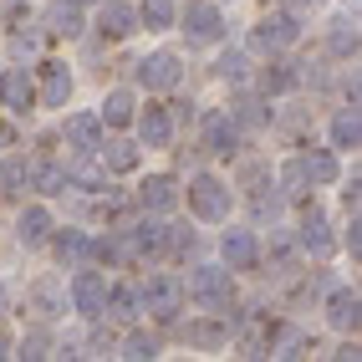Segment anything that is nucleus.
Masks as SVG:
<instances>
[{
	"label": "nucleus",
	"instance_id": "obj_31",
	"mask_svg": "<svg viewBox=\"0 0 362 362\" xmlns=\"http://www.w3.org/2000/svg\"><path fill=\"white\" fill-rule=\"evenodd\" d=\"M87 250H92V245H87L82 230H62V235H57V255H62V260H82Z\"/></svg>",
	"mask_w": 362,
	"mask_h": 362
},
{
	"label": "nucleus",
	"instance_id": "obj_28",
	"mask_svg": "<svg viewBox=\"0 0 362 362\" xmlns=\"http://www.w3.org/2000/svg\"><path fill=\"white\" fill-rule=\"evenodd\" d=\"M260 87L265 92H291L296 87V66L291 62H271V66L260 71Z\"/></svg>",
	"mask_w": 362,
	"mask_h": 362
},
{
	"label": "nucleus",
	"instance_id": "obj_22",
	"mask_svg": "<svg viewBox=\"0 0 362 362\" xmlns=\"http://www.w3.org/2000/svg\"><path fill=\"white\" fill-rule=\"evenodd\" d=\"M301 168H306L311 184H337V174H342V168H337V158H332L327 148H311V153L301 158Z\"/></svg>",
	"mask_w": 362,
	"mask_h": 362
},
{
	"label": "nucleus",
	"instance_id": "obj_7",
	"mask_svg": "<svg viewBox=\"0 0 362 362\" xmlns=\"http://www.w3.org/2000/svg\"><path fill=\"white\" fill-rule=\"evenodd\" d=\"M103 301H107V281L98 271H77V281H71V306H77L82 317H103Z\"/></svg>",
	"mask_w": 362,
	"mask_h": 362
},
{
	"label": "nucleus",
	"instance_id": "obj_9",
	"mask_svg": "<svg viewBox=\"0 0 362 362\" xmlns=\"http://www.w3.org/2000/svg\"><path fill=\"white\" fill-rule=\"evenodd\" d=\"M66 143H71L77 153H98V148H103V117L71 112V117H66Z\"/></svg>",
	"mask_w": 362,
	"mask_h": 362
},
{
	"label": "nucleus",
	"instance_id": "obj_19",
	"mask_svg": "<svg viewBox=\"0 0 362 362\" xmlns=\"http://www.w3.org/2000/svg\"><path fill=\"white\" fill-rule=\"evenodd\" d=\"M138 21H143L148 31H168V26L179 21V6H174V0H143V6H138Z\"/></svg>",
	"mask_w": 362,
	"mask_h": 362
},
{
	"label": "nucleus",
	"instance_id": "obj_20",
	"mask_svg": "<svg viewBox=\"0 0 362 362\" xmlns=\"http://www.w3.org/2000/svg\"><path fill=\"white\" fill-rule=\"evenodd\" d=\"M0 92H6V103H11L16 112H26L31 98H36V87H31L26 71H6V77H0Z\"/></svg>",
	"mask_w": 362,
	"mask_h": 362
},
{
	"label": "nucleus",
	"instance_id": "obj_11",
	"mask_svg": "<svg viewBox=\"0 0 362 362\" xmlns=\"http://www.w3.org/2000/svg\"><path fill=\"white\" fill-rule=\"evenodd\" d=\"M301 250H311L317 260H327L332 250H337V240H332V225L317 214V204L306 209V220H301Z\"/></svg>",
	"mask_w": 362,
	"mask_h": 362
},
{
	"label": "nucleus",
	"instance_id": "obj_29",
	"mask_svg": "<svg viewBox=\"0 0 362 362\" xmlns=\"http://www.w3.org/2000/svg\"><path fill=\"white\" fill-rule=\"evenodd\" d=\"M189 342H194V347H225L230 327L225 322H194V327H189Z\"/></svg>",
	"mask_w": 362,
	"mask_h": 362
},
{
	"label": "nucleus",
	"instance_id": "obj_41",
	"mask_svg": "<svg viewBox=\"0 0 362 362\" xmlns=\"http://www.w3.org/2000/svg\"><path fill=\"white\" fill-rule=\"evenodd\" d=\"M347 250H352V255L362 250V225H357V220H352V230H347Z\"/></svg>",
	"mask_w": 362,
	"mask_h": 362
},
{
	"label": "nucleus",
	"instance_id": "obj_1",
	"mask_svg": "<svg viewBox=\"0 0 362 362\" xmlns=\"http://www.w3.org/2000/svg\"><path fill=\"white\" fill-rule=\"evenodd\" d=\"M184 296H194L204 311H230L235 306V281H230V271H220V265H194Z\"/></svg>",
	"mask_w": 362,
	"mask_h": 362
},
{
	"label": "nucleus",
	"instance_id": "obj_2",
	"mask_svg": "<svg viewBox=\"0 0 362 362\" xmlns=\"http://www.w3.org/2000/svg\"><path fill=\"white\" fill-rule=\"evenodd\" d=\"M189 209L199 214V220L209 225H220L225 214H230V189L214 179V174H199V179H189Z\"/></svg>",
	"mask_w": 362,
	"mask_h": 362
},
{
	"label": "nucleus",
	"instance_id": "obj_21",
	"mask_svg": "<svg viewBox=\"0 0 362 362\" xmlns=\"http://www.w3.org/2000/svg\"><path fill=\"white\" fill-rule=\"evenodd\" d=\"M332 143L337 148H357L362 143V123H357V107H342L332 117Z\"/></svg>",
	"mask_w": 362,
	"mask_h": 362
},
{
	"label": "nucleus",
	"instance_id": "obj_44",
	"mask_svg": "<svg viewBox=\"0 0 362 362\" xmlns=\"http://www.w3.org/2000/svg\"><path fill=\"white\" fill-rule=\"evenodd\" d=\"M0 311H6V286H0Z\"/></svg>",
	"mask_w": 362,
	"mask_h": 362
},
{
	"label": "nucleus",
	"instance_id": "obj_36",
	"mask_svg": "<svg viewBox=\"0 0 362 362\" xmlns=\"http://www.w3.org/2000/svg\"><path fill=\"white\" fill-rule=\"evenodd\" d=\"M16 357H31V362H36V357H52V342H46V332H31L26 342H21Z\"/></svg>",
	"mask_w": 362,
	"mask_h": 362
},
{
	"label": "nucleus",
	"instance_id": "obj_27",
	"mask_svg": "<svg viewBox=\"0 0 362 362\" xmlns=\"http://www.w3.org/2000/svg\"><path fill=\"white\" fill-rule=\"evenodd\" d=\"M103 311H107V317H117V322H133V317H138V291H128V286H117V291H107Z\"/></svg>",
	"mask_w": 362,
	"mask_h": 362
},
{
	"label": "nucleus",
	"instance_id": "obj_13",
	"mask_svg": "<svg viewBox=\"0 0 362 362\" xmlns=\"http://www.w3.org/2000/svg\"><path fill=\"white\" fill-rule=\"evenodd\" d=\"M66 98H71V71L62 62H41V103L66 107Z\"/></svg>",
	"mask_w": 362,
	"mask_h": 362
},
{
	"label": "nucleus",
	"instance_id": "obj_40",
	"mask_svg": "<svg viewBox=\"0 0 362 362\" xmlns=\"http://www.w3.org/2000/svg\"><path fill=\"white\" fill-rule=\"evenodd\" d=\"M235 117H240V123H250V128H255V123H260V107H255V103H240V112H235Z\"/></svg>",
	"mask_w": 362,
	"mask_h": 362
},
{
	"label": "nucleus",
	"instance_id": "obj_25",
	"mask_svg": "<svg viewBox=\"0 0 362 362\" xmlns=\"http://www.w3.org/2000/svg\"><path fill=\"white\" fill-rule=\"evenodd\" d=\"M133 250L138 255H163L168 250V225H138L133 230Z\"/></svg>",
	"mask_w": 362,
	"mask_h": 362
},
{
	"label": "nucleus",
	"instance_id": "obj_32",
	"mask_svg": "<svg viewBox=\"0 0 362 362\" xmlns=\"http://www.w3.org/2000/svg\"><path fill=\"white\" fill-rule=\"evenodd\" d=\"M52 31H57V36H77V31H82L77 6H57V11H52Z\"/></svg>",
	"mask_w": 362,
	"mask_h": 362
},
{
	"label": "nucleus",
	"instance_id": "obj_3",
	"mask_svg": "<svg viewBox=\"0 0 362 362\" xmlns=\"http://www.w3.org/2000/svg\"><path fill=\"white\" fill-rule=\"evenodd\" d=\"M138 306H143V311H153L158 322L179 317V306H184V281H174V276H153V281L138 291Z\"/></svg>",
	"mask_w": 362,
	"mask_h": 362
},
{
	"label": "nucleus",
	"instance_id": "obj_42",
	"mask_svg": "<svg viewBox=\"0 0 362 362\" xmlns=\"http://www.w3.org/2000/svg\"><path fill=\"white\" fill-rule=\"evenodd\" d=\"M0 148H16V128L11 123H0Z\"/></svg>",
	"mask_w": 362,
	"mask_h": 362
},
{
	"label": "nucleus",
	"instance_id": "obj_15",
	"mask_svg": "<svg viewBox=\"0 0 362 362\" xmlns=\"http://www.w3.org/2000/svg\"><path fill=\"white\" fill-rule=\"evenodd\" d=\"M138 128H143L148 148H168V143H174V117H168V107H148L138 117Z\"/></svg>",
	"mask_w": 362,
	"mask_h": 362
},
{
	"label": "nucleus",
	"instance_id": "obj_10",
	"mask_svg": "<svg viewBox=\"0 0 362 362\" xmlns=\"http://www.w3.org/2000/svg\"><path fill=\"white\" fill-rule=\"evenodd\" d=\"M276 337H281V327L271 322V317H245V332H240V352L245 357H265L276 347Z\"/></svg>",
	"mask_w": 362,
	"mask_h": 362
},
{
	"label": "nucleus",
	"instance_id": "obj_26",
	"mask_svg": "<svg viewBox=\"0 0 362 362\" xmlns=\"http://www.w3.org/2000/svg\"><path fill=\"white\" fill-rule=\"evenodd\" d=\"M103 123H107V128H128V123H133V92H107Z\"/></svg>",
	"mask_w": 362,
	"mask_h": 362
},
{
	"label": "nucleus",
	"instance_id": "obj_17",
	"mask_svg": "<svg viewBox=\"0 0 362 362\" xmlns=\"http://www.w3.org/2000/svg\"><path fill=\"white\" fill-rule=\"evenodd\" d=\"M204 148L209 153H230L235 148V117H225V112L204 117Z\"/></svg>",
	"mask_w": 362,
	"mask_h": 362
},
{
	"label": "nucleus",
	"instance_id": "obj_37",
	"mask_svg": "<svg viewBox=\"0 0 362 362\" xmlns=\"http://www.w3.org/2000/svg\"><path fill=\"white\" fill-rule=\"evenodd\" d=\"M66 179H77V184H87V189H98L107 174H103L98 163H77V168H66Z\"/></svg>",
	"mask_w": 362,
	"mask_h": 362
},
{
	"label": "nucleus",
	"instance_id": "obj_24",
	"mask_svg": "<svg viewBox=\"0 0 362 362\" xmlns=\"http://www.w3.org/2000/svg\"><path fill=\"white\" fill-rule=\"evenodd\" d=\"M98 153H103V163H107V174H133V168H138V148H133V143H123V138L107 143V148H98Z\"/></svg>",
	"mask_w": 362,
	"mask_h": 362
},
{
	"label": "nucleus",
	"instance_id": "obj_18",
	"mask_svg": "<svg viewBox=\"0 0 362 362\" xmlns=\"http://www.w3.org/2000/svg\"><path fill=\"white\" fill-rule=\"evenodd\" d=\"M46 235H52V209H46V204L21 209V245H41Z\"/></svg>",
	"mask_w": 362,
	"mask_h": 362
},
{
	"label": "nucleus",
	"instance_id": "obj_35",
	"mask_svg": "<svg viewBox=\"0 0 362 362\" xmlns=\"http://www.w3.org/2000/svg\"><path fill=\"white\" fill-rule=\"evenodd\" d=\"M214 71H220L225 82H245V57L230 52V57H220V66H214Z\"/></svg>",
	"mask_w": 362,
	"mask_h": 362
},
{
	"label": "nucleus",
	"instance_id": "obj_5",
	"mask_svg": "<svg viewBox=\"0 0 362 362\" xmlns=\"http://www.w3.org/2000/svg\"><path fill=\"white\" fill-rule=\"evenodd\" d=\"M179 77H184V66H179V57H174V52H153V57H143V62H138V82L148 87V92H168V87H179Z\"/></svg>",
	"mask_w": 362,
	"mask_h": 362
},
{
	"label": "nucleus",
	"instance_id": "obj_39",
	"mask_svg": "<svg viewBox=\"0 0 362 362\" xmlns=\"http://www.w3.org/2000/svg\"><path fill=\"white\" fill-rule=\"evenodd\" d=\"M98 260H128V245H117V240H98Z\"/></svg>",
	"mask_w": 362,
	"mask_h": 362
},
{
	"label": "nucleus",
	"instance_id": "obj_14",
	"mask_svg": "<svg viewBox=\"0 0 362 362\" xmlns=\"http://www.w3.org/2000/svg\"><path fill=\"white\" fill-rule=\"evenodd\" d=\"M327 322H332L337 332H357V322H362V301H357V291H332V301H327Z\"/></svg>",
	"mask_w": 362,
	"mask_h": 362
},
{
	"label": "nucleus",
	"instance_id": "obj_23",
	"mask_svg": "<svg viewBox=\"0 0 362 362\" xmlns=\"http://www.w3.org/2000/svg\"><path fill=\"white\" fill-rule=\"evenodd\" d=\"M26 179H31V184L41 189V194H66V184H71L62 163H36V168H31Z\"/></svg>",
	"mask_w": 362,
	"mask_h": 362
},
{
	"label": "nucleus",
	"instance_id": "obj_4",
	"mask_svg": "<svg viewBox=\"0 0 362 362\" xmlns=\"http://www.w3.org/2000/svg\"><path fill=\"white\" fill-rule=\"evenodd\" d=\"M184 31H189V41H194V46H214V41L225 36V16H220V6L194 0V6H189V16H184Z\"/></svg>",
	"mask_w": 362,
	"mask_h": 362
},
{
	"label": "nucleus",
	"instance_id": "obj_16",
	"mask_svg": "<svg viewBox=\"0 0 362 362\" xmlns=\"http://www.w3.org/2000/svg\"><path fill=\"white\" fill-rule=\"evenodd\" d=\"M138 204H143V209H153V214H163V209H174V204H179V189H174V179H163V174H153L148 184L138 189Z\"/></svg>",
	"mask_w": 362,
	"mask_h": 362
},
{
	"label": "nucleus",
	"instance_id": "obj_33",
	"mask_svg": "<svg viewBox=\"0 0 362 362\" xmlns=\"http://www.w3.org/2000/svg\"><path fill=\"white\" fill-rule=\"evenodd\" d=\"M332 52H342V57L357 52V26H352V21H337V26H332Z\"/></svg>",
	"mask_w": 362,
	"mask_h": 362
},
{
	"label": "nucleus",
	"instance_id": "obj_34",
	"mask_svg": "<svg viewBox=\"0 0 362 362\" xmlns=\"http://www.w3.org/2000/svg\"><path fill=\"white\" fill-rule=\"evenodd\" d=\"M123 357H133V362H148V357H158V342H153V337H128V342H123Z\"/></svg>",
	"mask_w": 362,
	"mask_h": 362
},
{
	"label": "nucleus",
	"instance_id": "obj_30",
	"mask_svg": "<svg viewBox=\"0 0 362 362\" xmlns=\"http://www.w3.org/2000/svg\"><path fill=\"white\" fill-rule=\"evenodd\" d=\"M306 184H311V179H306V168H301V158L281 168V189H286V199H306Z\"/></svg>",
	"mask_w": 362,
	"mask_h": 362
},
{
	"label": "nucleus",
	"instance_id": "obj_8",
	"mask_svg": "<svg viewBox=\"0 0 362 362\" xmlns=\"http://www.w3.org/2000/svg\"><path fill=\"white\" fill-rule=\"evenodd\" d=\"M98 31L107 41H123L138 31V11L128 6V0H103V11H98Z\"/></svg>",
	"mask_w": 362,
	"mask_h": 362
},
{
	"label": "nucleus",
	"instance_id": "obj_43",
	"mask_svg": "<svg viewBox=\"0 0 362 362\" xmlns=\"http://www.w3.org/2000/svg\"><path fill=\"white\" fill-rule=\"evenodd\" d=\"M0 357H11V337L6 332H0Z\"/></svg>",
	"mask_w": 362,
	"mask_h": 362
},
{
	"label": "nucleus",
	"instance_id": "obj_38",
	"mask_svg": "<svg viewBox=\"0 0 362 362\" xmlns=\"http://www.w3.org/2000/svg\"><path fill=\"white\" fill-rule=\"evenodd\" d=\"M0 179L11 184L6 194H21V184H26V163H21V158H11V163H6V174H0Z\"/></svg>",
	"mask_w": 362,
	"mask_h": 362
},
{
	"label": "nucleus",
	"instance_id": "obj_12",
	"mask_svg": "<svg viewBox=\"0 0 362 362\" xmlns=\"http://www.w3.org/2000/svg\"><path fill=\"white\" fill-rule=\"evenodd\" d=\"M255 260H260L255 235L250 230H225V265L230 271H255Z\"/></svg>",
	"mask_w": 362,
	"mask_h": 362
},
{
	"label": "nucleus",
	"instance_id": "obj_6",
	"mask_svg": "<svg viewBox=\"0 0 362 362\" xmlns=\"http://www.w3.org/2000/svg\"><path fill=\"white\" fill-rule=\"evenodd\" d=\"M296 36H301L296 16H265L260 26L250 31V46H255V52H281V46H291Z\"/></svg>",
	"mask_w": 362,
	"mask_h": 362
}]
</instances>
